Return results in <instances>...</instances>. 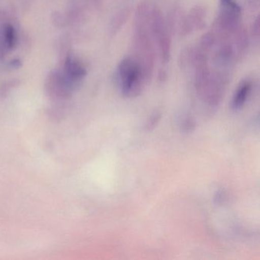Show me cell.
<instances>
[{
  "instance_id": "obj_11",
  "label": "cell",
  "mask_w": 260,
  "mask_h": 260,
  "mask_svg": "<svg viewBox=\"0 0 260 260\" xmlns=\"http://www.w3.org/2000/svg\"><path fill=\"white\" fill-rule=\"evenodd\" d=\"M129 13H130V11H129L128 9H124V10H121L119 13H117L112 24V33L118 32V30L121 28V26H123L124 22L127 21Z\"/></svg>"
},
{
  "instance_id": "obj_9",
  "label": "cell",
  "mask_w": 260,
  "mask_h": 260,
  "mask_svg": "<svg viewBox=\"0 0 260 260\" xmlns=\"http://www.w3.org/2000/svg\"><path fill=\"white\" fill-rule=\"evenodd\" d=\"M216 42H217V37H216L214 31L207 32L201 39L199 49L203 52L208 53L215 45Z\"/></svg>"
},
{
  "instance_id": "obj_4",
  "label": "cell",
  "mask_w": 260,
  "mask_h": 260,
  "mask_svg": "<svg viewBox=\"0 0 260 260\" xmlns=\"http://www.w3.org/2000/svg\"><path fill=\"white\" fill-rule=\"evenodd\" d=\"M149 27L153 39L158 45L161 60L164 63H167L171 54V39L164 16L157 8L150 11Z\"/></svg>"
},
{
  "instance_id": "obj_6",
  "label": "cell",
  "mask_w": 260,
  "mask_h": 260,
  "mask_svg": "<svg viewBox=\"0 0 260 260\" xmlns=\"http://www.w3.org/2000/svg\"><path fill=\"white\" fill-rule=\"evenodd\" d=\"M233 47L234 50V58L240 60L246 54L249 48V36L247 31L242 25L233 35Z\"/></svg>"
},
{
  "instance_id": "obj_8",
  "label": "cell",
  "mask_w": 260,
  "mask_h": 260,
  "mask_svg": "<svg viewBox=\"0 0 260 260\" xmlns=\"http://www.w3.org/2000/svg\"><path fill=\"white\" fill-rule=\"evenodd\" d=\"M205 16H206V12L204 7H196L191 9L189 15L187 16L186 18L193 31L194 29H202L205 27Z\"/></svg>"
},
{
  "instance_id": "obj_10",
  "label": "cell",
  "mask_w": 260,
  "mask_h": 260,
  "mask_svg": "<svg viewBox=\"0 0 260 260\" xmlns=\"http://www.w3.org/2000/svg\"><path fill=\"white\" fill-rule=\"evenodd\" d=\"M4 39L6 44L10 49L15 48L17 42V36H16V30L14 27L11 25H6L4 30Z\"/></svg>"
},
{
  "instance_id": "obj_19",
  "label": "cell",
  "mask_w": 260,
  "mask_h": 260,
  "mask_svg": "<svg viewBox=\"0 0 260 260\" xmlns=\"http://www.w3.org/2000/svg\"><path fill=\"white\" fill-rule=\"evenodd\" d=\"M95 1L97 3V4H101L102 1H103V0H95Z\"/></svg>"
},
{
  "instance_id": "obj_1",
  "label": "cell",
  "mask_w": 260,
  "mask_h": 260,
  "mask_svg": "<svg viewBox=\"0 0 260 260\" xmlns=\"http://www.w3.org/2000/svg\"><path fill=\"white\" fill-rule=\"evenodd\" d=\"M150 10L146 4L138 7L135 16V31L134 37L135 57L142 68L147 81L153 74L155 61V49L150 36Z\"/></svg>"
},
{
  "instance_id": "obj_2",
  "label": "cell",
  "mask_w": 260,
  "mask_h": 260,
  "mask_svg": "<svg viewBox=\"0 0 260 260\" xmlns=\"http://www.w3.org/2000/svg\"><path fill=\"white\" fill-rule=\"evenodd\" d=\"M118 77L121 92L127 98L141 95L147 81L142 68L135 57H127L120 62Z\"/></svg>"
},
{
  "instance_id": "obj_12",
  "label": "cell",
  "mask_w": 260,
  "mask_h": 260,
  "mask_svg": "<svg viewBox=\"0 0 260 260\" xmlns=\"http://www.w3.org/2000/svg\"><path fill=\"white\" fill-rule=\"evenodd\" d=\"M196 128V121L192 117L184 118L181 124V131L185 134L192 133Z\"/></svg>"
},
{
  "instance_id": "obj_5",
  "label": "cell",
  "mask_w": 260,
  "mask_h": 260,
  "mask_svg": "<svg viewBox=\"0 0 260 260\" xmlns=\"http://www.w3.org/2000/svg\"><path fill=\"white\" fill-rule=\"evenodd\" d=\"M252 88V82L250 79H245L240 82L234 92L232 102H231V108L233 110H240L245 106L250 95Z\"/></svg>"
},
{
  "instance_id": "obj_16",
  "label": "cell",
  "mask_w": 260,
  "mask_h": 260,
  "mask_svg": "<svg viewBox=\"0 0 260 260\" xmlns=\"http://www.w3.org/2000/svg\"><path fill=\"white\" fill-rule=\"evenodd\" d=\"M225 198H226V196H225V193L223 192V191H219L218 192H217V194H216L214 200L216 201L217 204L223 203Z\"/></svg>"
},
{
  "instance_id": "obj_14",
  "label": "cell",
  "mask_w": 260,
  "mask_h": 260,
  "mask_svg": "<svg viewBox=\"0 0 260 260\" xmlns=\"http://www.w3.org/2000/svg\"><path fill=\"white\" fill-rule=\"evenodd\" d=\"M19 85V81L17 80H11V81L7 82V83L0 86V100H4L7 98L10 92V89L15 86Z\"/></svg>"
},
{
  "instance_id": "obj_7",
  "label": "cell",
  "mask_w": 260,
  "mask_h": 260,
  "mask_svg": "<svg viewBox=\"0 0 260 260\" xmlns=\"http://www.w3.org/2000/svg\"><path fill=\"white\" fill-rule=\"evenodd\" d=\"M64 74L73 81L79 83V82L86 75V71L81 63L70 57L67 58L65 62Z\"/></svg>"
},
{
  "instance_id": "obj_15",
  "label": "cell",
  "mask_w": 260,
  "mask_h": 260,
  "mask_svg": "<svg viewBox=\"0 0 260 260\" xmlns=\"http://www.w3.org/2000/svg\"><path fill=\"white\" fill-rule=\"evenodd\" d=\"M260 21L259 16H257L254 20L253 23H252V27H251V33H252V37L254 39L258 40L259 39V33H260Z\"/></svg>"
},
{
  "instance_id": "obj_13",
  "label": "cell",
  "mask_w": 260,
  "mask_h": 260,
  "mask_svg": "<svg viewBox=\"0 0 260 260\" xmlns=\"http://www.w3.org/2000/svg\"><path fill=\"white\" fill-rule=\"evenodd\" d=\"M161 118H162V115L159 111H155L151 116L147 120V124H146L145 129L147 132H151L153 131L156 126L159 124Z\"/></svg>"
},
{
  "instance_id": "obj_3",
  "label": "cell",
  "mask_w": 260,
  "mask_h": 260,
  "mask_svg": "<svg viewBox=\"0 0 260 260\" xmlns=\"http://www.w3.org/2000/svg\"><path fill=\"white\" fill-rule=\"evenodd\" d=\"M220 9L214 21V27L217 39H231L241 25V9L235 0H220Z\"/></svg>"
},
{
  "instance_id": "obj_17",
  "label": "cell",
  "mask_w": 260,
  "mask_h": 260,
  "mask_svg": "<svg viewBox=\"0 0 260 260\" xmlns=\"http://www.w3.org/2000/svg\"><path fill=\"white\" fill-rule=\"evenodd\" d=\"M248 5H249V8L252 10L258 9V7H259V0H248Z\"/></svg>"
},
{
  "instance_id": "obj_18",
  "label": "cell",
  "mask_w": 260,
  "mask_h": 260,
  "mask_svg": "<svg viewBox=\"0 0 260 260\" xmlns=\"http://www.w3.org/2000/svg\"><path fill=\"white\" fill-rule=\"evenodd\" d=\"M10 66H11L12 68H19L21 67V61L20 60H17V59H16V60H12L11 62H10Z\"/></svg>"
}]
</instances>
